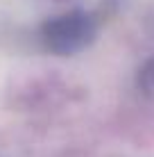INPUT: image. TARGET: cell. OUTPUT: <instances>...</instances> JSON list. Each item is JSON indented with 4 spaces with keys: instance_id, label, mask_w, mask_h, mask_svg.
I'll list each match as a JSON object with an SVG mask.
<instances>
[{
    "instance_id": "obj_1",
    "label": "cell",
    "mask_w": 154,
    "mask_h": 157,
    "mask_svg": "<svg viewBox=\"0 0 154 157\" xmlns=\"http://www.w3.org/2000/svg\"><path fill=\"white\" fill-rule=\"evenodd\" d=\"M102 23V14L88 9H70V12L52 14L41 23L39 39L48 52L55 55H75L95 41Z\"/></svg>"
},
{
    "instance_id": "obj_2",
    "label": "cell",
    "mask_w": 154,
    "mask_h": 157,
    "mask_svg": "<svg viewBox=\"0 0 154 157\" xmlns=\"http://www.w3.org/2000/svg\"><path fill=\"white\" fill-rule=\"evenodd\" d=\"M138 80H141L143 91H147V94H154V59H150V62L143 66Z\"/></svg>"
}]
</instances>
